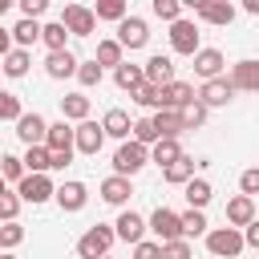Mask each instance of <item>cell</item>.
Listing matches in <instances>:
<instances>
[{"instance_id": "26", "label": "cell", "mask_w": 259, "mask_h": 259, "mask_svg": "<svg viewBox=\"0 0 259 259\" xmlns=\"http://www.w3.org/2000/svg\"><path fill=\"white\" fill-rule=\"evenodd\" d=\"M182 194H186V202H190V210H206V202L214 198V186H210L206 178H190V182L182 186Z\"/></svg>"}, {"instance_id": "37", "label": "cell", "mask_w": 259, "mask_h": 259, "mask_svg": "<svg viewBox=\"0 0 259 259\" xmlns=\"http://www.w3.org/2000/svg\"><path fill=\"white\" fill-rule=\"evenodd\" d=\"M206 113H210V109H206V105H202V101L194 97V101H190L186 109H178V117H182V130H198V125L206 121Z\"/></svg>"}, {"instance_id": "43", "label": "cell", "mask_w": 259, "mask_h": 259, "mask_svg": "<svg viewBox=\"0 0 259 259\" xmlns=\"http://www.w3.org/2000/svg\"><path fill=\"white\" fill-rule=\"evenodd\" d=\"M24 243V227L20 223H0V251H12Z\"/></svg>"}, {"instance_id": "27", "label": "cell", "mask_w": 259, "mask_h": 259, "mask_svg": "<svg viewBox=\"0 0 259 259\" xmlns=\"http://www.w3.org/2000/svg\"><path fill=\"white\" fill-rule=\"evenodd\" d=\"M8 32H12V49H28V45L40 40V24H36V20H24V16H20Z\"/></svg>"}, {"instance_id": "57", "label": "cell", "mask_w": 259, "mask_h": 259, "mask_svg": "<svg viewBox=\"0 0 259 259\" xmlns=\"http://www.w3.org/2000/svg\"><path fill=\"white\" fill-rule=\"evenodd\" d=\"M0 154H4V150H0Z\"/></svg>"}, {"instance_id": "13", "label": "cell", "mask_w": 259, "mask_h": 259, "mask_svg": "<svg viewBox=\"0 0 259 259\" xmlns=\"http://www.w3.org/2000/svg\"><path fill=\"white\" fill-rule=\"evenodd\" d=\"M142 77H146V85H154V89H166L170 81H178V77H174V61L162 57V53H154V57L142 65Z\"/></svg>"}, {"instance_id": "3", "label": "cell", "mask_w": 259, "mask_h": 259, "mask_svg": "<svg viewBox=\"0 0 259 259\" xmlns=\"http://www.w3.org/2000/svg\"><path fill=\"white\" fill-rule=\"evenodd\" d=\"M146 162H150V150H146V146H138V142L130 138V142H121V146H117V154H113V174L134 178Z\"/></svg>"}, {"instance_id": "47", "label": "cell", "mask_w": 259, "mask_h": 259, "mask_svg": "<svg viewBox=\"0 0 259 259\" xmlns=\"http://www.w3.org/2000/svg\"><path fill=\"white\" fill-rule=\"evenodd\" d=\"M190 243L186 239H174V243H162V259H190Z\"/></svg>"}, {"instance_id": "15", "label": "cell", "mask_w": 259, "mask_h": 259, "mask_svg": "<svg viewBox=\"0 0 259 259\" xmlns=\"http://www.w3.org/2000/svg\"><path fill=\"white\" fill-rule=\"evenodd\" d=\"M45 134H49V121L32 109V113H20V121H16V138L24 142V146H45Z\"/></svg>"}, {"instance_id": "40", "label": "cell", "mask_w": 259, "mask_h": 259, "mask_svg": "<svg viewBox=\"0 0 259 259\" xmlns=\"http://www.w3.org/2000/svg\"><path fill=\"white\" fill-rule=\"evenodd\" d=\"M20 194L16 190H0V223H16V214H20Z\"/></svg>"}, {"instance_id": "50", "label": "cell", "mask_w": 259, "mask_h": 259, "mask_svg": "<svg viewBox=\"0 0 259 259\" xmlns=\"http://www.w3.org/2000/svg\"><path fill=\"white\" fill-rule=\"evenodd\" d=\"M243 247H255V251H259V214L243 227Z\"/></svg>"}, {"instance_id": "33", "label": "cell", "mask_w": 259, "mask_h": 259, "mask_svg": "<svg viewBox=\"0 0 259 259\" xmlns=\"http://www.w3.org/2000/svg\"><path fill=\"white\" fill-rule=\"evenodd\" d=\"M93 16H97V20L121 24V20L130 16V4H125V0H97V4H93Z\"/></svg>"}, {"instance_id": "7", "label": "cell", "mask_w": 259, "mask_h": 259, "mask_svg": "<svg viewBox=\"0 0 259 259\" xmlns=\"http://www.w3.org/2000/svg\"><path fill=\"white\" fill-rule=\"evenodd\" d=\"M170 49H174L178 57H194V53L202 49V45H198V24L186 20V16L174 20V24H170Z\"/></svg>"}, {"instance_id": "41", "label": "cell", "mask_w": 259, "mask_h": 259, "mask_svg": "<svg viewBox=\"0 0 259 259\" xmlns=\"http://www.w3.org/2000/svg\"><path fill=\"white\" fill-rule=\"evenodd\" d=\"M20 113H24L20 97L8 93V89H0V121H20Z\"/></svg>"}, {"instance_id": "19", "label": "cell", "mask_w": 259, "mask_h": 259, "mask_svg": "<svg viewBox=\"0 0 259 259\" xmlns=\"http://www.w3.org/2000/svg\"><path fill=\"white\" fill-rule=\"evenodd\" d=\"M223 65H227V57H223L219 49H198V53H194V73H198L202 81L223 77Z\"/></svg>"}, {"instance_id": "42", "label": "cell", "mask_w": 259, "mask_h": 259, "mask_svg": "<svg viewBox=\"0 0 259 259\" xmlns=\"http://www.w3.org/2000/svg\"><path fill=\"white\" fill-rule=\"evenodd\" d=\"M0 178L4 182H20L24 178V162L16 154H0Z\"/></svg>"}, {"instance_id": "17", "label": "cell", "mask_w": 259, "mask_h": 259, "mask_svg": "<svg viewBox=\"0 0 259 259\" xmlns=\"http://www.w3.org/2000/svg\"><path fill=\"white\" fill-rule=\"evenodd\" d=\"M45 146H49V154H65V158H73V154H77V150H73V125H69V121H49Z\"/></svg>"}, {"instance_id": "31", "label": "cell", "mask_w": 259, "mask_h": 259, "mask_svg": "<svg viewBox=\"0 0 259 259\" xmlns=\"http://www.w3.org/2000/svg\"><path fill=\"white\" fill-rule=\"evenodd\" d=\"M150 121H154L158 138H178V134H186V130H182V117H178L174 109H158V113H154Z\"/></svg>"}, {"instance_id": "45", "label": "cell", "mask_w": 259, "mask_h": 259, "mask_svg": "<svg viewBox=\"0 0 259 259\" xmlns=\"http://www.w3.org/2000/svg\"><path fill=\"white\" fill-rule=\"evenodd\" d=\"M154 16L166 20V24H174V20H182V4L178 0H154Z\"/></svg>"}, {"instance_id": "9", "label": "cell", "mask_w": 259, "mask_h": 259, "mask_svg": "<svg viewBox=\"0 0 259 259\" xmlns=\"http://www.w3.org/2000/svg\"><path fill=\"white\" fill-rule=\"evenodd\" d=\"M57 206L65 210V214H77V210H85V202H89V186L85 182H77V178H69V182H61L57 186Z\"/></svg>"}, {"instance_id": "18", "label": "cell", "mask_w": 259, "mask_h": 259, "mask_svg": "<svg viewBox=\"0 0 259 259\" xmlns=\"http://www.w3.org/2000/svg\"><path fill=\"white\" fill-rule=\"evenodd\" d=\"M97 194H101V202H109V206H125L130 194H134V182L121 178V174H109V178L97 186Z\"/></svg>"}, {"instance_id": "49", "label": "cell", "mask_w": 259, "mask_h": 259, "mask_svg": "<svg viewBox=\"0 0 259 259\" xmlns=\"http://www.w3.org/2000/svg\"><path fill=\"white\" fill-rule=\"evenodd\" d=\"M49 12V0H20V16L24 20H36V16H45Z\"/></svg>"}, {"instance_id": "11", "label": "cell", "mask_w": 259, "mask_h": 259, "mask_svg": "<svg viewBox=\"0 0 259 259\" xmlns=\"http://www.w3.org/2000/svg\"><path fill=\"white\" fill-rule=\"evenodd\" d=\"M121 49H146V40H150V24L142 20V16H125L121 24H117V36H113Z\"/></svg>"}, {"instance_id": "8", "label": "cell", "mask_w": 259, "mask_h": 259, "mask_svg": "<svg viewBox=\"0 0 259 259\" xmlns=\"http://www.w3.org/2000/svg\"><path fill=\"white\" fill-rule=\"evenodd\" d=\"M101 146H105V134H101V121H81V125H73V150L77 154H101Z\"/></svg>"}, {"instance_id": "58", "label": "cell", "mask_w": 259, "mask_h": 259, "mask_svg": "<svg viewBox=\"0 0 259 259\" xmlns=\"http://www.w3.org/2000/svg\"><path fill=\"white\" fill-rule=\"evenodd\" d=\"M105 259H109V255H105Z\"/></svg>"}, {"instance_id": "36", "label": "cell", "mask_w": 259, "mask_h": 259, "mask_svg": "<svg viewBox=\"0 0 259 259\" xmlns=\"http://www.w3.org/2000/svg\"><path fill=\"white\" fill-rule=\"evenodd\" d=\"M28 65H32L28 49H12V53H8L4 61H0V69H4V73H8L12 81H16V77H24V73H28Z\"/></svg>"}, {"instance_id": "29", "label": "cell", "mask_w": 259, "mask_h": 259, "mask_svg": "<svg viewBox=\"0 0 259 259\" xmlns=\"http://www.w3.org/2000/svg\"><path fill=\"white\" fill-rule=\"evenodd\" d=\"M40 40L49 45V53H65V49H69V32H65V24H61V20L40 24Z\"/></svg>"}, {"instance_id": "39", "label": "cell", "mask_w": 259, "mask_h": 259, "mask_svg": "<svg viewBox=\"0 0 259 259\" xmlns=\"http://www.w3.org/2000/svg\"><path fill=\"white\" fill-rule=\"evenodd\" d=\"M130 97H134V101H138L142 109H154V113L162 109V89H154V85H138V89H134Z\"/></svg>"}, {"instance_id": "12", "label": "cell", "mask_w": 259, "mask_h": 259, "mask_svg": "<svg viewBox=\"0 0 259 259\" xmlns=\"http://www.w3.org/2000/svg\"><path fill=\"white\" fill-rule=\"evenodd\" d=\"M227 81H231V89H235V93H239V89H243V93H259V61H255V57L235 61Z\"/></svg>"}, {"instance_id": "22", "label": "cell", "mask_w": 259, "mask_h": 259, "mask_svg": "<svg viewBox=\"0 0 259 259\" xmlns=\"http://www.w3.org/2000/svg\"><path fill=\"white\" fill-rule=\"evenodd\" d=\"M130 130H134V121H130L125 109H105V117H101V134H105V138L130 142Z\"/></svg>"}, {"instance_id": "28", "label": "cell", "mask_w": 259, "mask_h": 259, "mask_svg": "<svg viewBox=\"0 0 259 259\" xmlns=\"http://www.w3.org/2000/svg\"><path fill=\"white\" fill-rule=\"evenodd\" d=\"M194 166H198V162L182 154V158H178L174 166H166V170H162V182H170V186H186V182L194 178Z\"/></svg>"}, {"instance_id": "30", "label": "cell", "mask_w": 259, "mask_h": 259, "mask_svg": "<svg viewBox=\"0 0 259 259\" xmlns=\"http://www.w3.org/2000/svg\"><path fill=\"white\" fill-rule=\"evenodd\" d=\"M113 81H117V89H125V93H134L138 85H146V77H142V65H130V61H121V65L113 69Z\"/></svg>"}, {"instance_id": "56", "label": "cell", "mask_w": 259, "mask_h": 259, "mask_svg": "<svg viewBox=\"0 0 259 259\" xmlns=\"http://www.w3.org/2000/svg\"><path fill=\"white\" fill-rule=\"evenodd\" d=\"M255 214H259V202H255Z\"/></svg>"}, {"instance_id": "48", "label": "cell", "mask_w": 259, "mask_h": 259, "mask_svg": "<svg viewBox=\"0 0 259 259\" xmlns=\"http://www.w3.org/2000/svg\"><path fill=\"white\" fill-rule=\"evenodd\" d=\"M134 259H162V243L158 239H142L134 247Z\"/></svg>"}, {"instance_id": "38", "label": "cell", "mask_w": 259, "mask_h": 259, "mask_svg": "<svg viewBox=\"0 0 259 259\" xmlns=\"http://www.w3.org/2000/svg\"><path fill=\"white\" fill-rule=\"evenodd\" d=\"M130 138H134V142H138V146H146V150H150V146H154V142H162V138H158V130H154V121H150V117H138V121H134V130H130Z\"/></svg>"}, {"instance_id": "52", "label": "cell", "mask_w": 259, "mask_h": 259, "mask_svg": "<svg viewBox=\"0 0 259 259\" xmlns=\"http://www.w3.org/2000/svg\"><path fill=\"white\" fill-rule=\"evenodd\" d=\"M243 12H251V16H259V0H243Z\"/></svg>"}, {"instance_id": "2", "label": "cell", "mask_w": 259, "mask_h": 259, "mask_svg": "<svg viewBox=\"0 0 259 259\" xmlns=\"http://www.w3.org/2000/svg\"><path fill=\"white\" fill-rule=\"evenodd\" d=\"M113 227H105V223H97V227H89L81 239H77V259H105L109 255V247H113Z\"/></svg>"}, {"instance_id": "10", "label": "cell", "mask_w": 259, "mask_h": 259, "mask_svg": "<svg viewBox=\"0 0 259 259\" xmlns=\"http://www.w3.org/2000/svg\"><path fill=\"white\" fill-rule=\"evenodd\" d=\"M190 8L206 24H231L235 20V4L231 0H190Z\"/></svg>"}, {"instance_id": "35", "label": "cell", "mask_w": 259, "mask_h": 259, "mask_svg": "<svg viewBox=\"0 0 259 259\" xmlns=\"http://www.w3.org/2000/svg\"><path fill=\"white\" fill-rule=\"evenodd\" d=\"M24 174H49L53 166H49V146H28L24 150Z\"/></svg>"}, {"instance_id": "55", "label": "cell", "mask_w": 259, "mask_h": 259, "mask_svg": "<svg viewBox=\"0 0 259 259\" xmlns=\"http://www.w3.org/2000/svg\"><path fill=\"white\" fill-rule=\"evenodd\" d=\"M0 190H4V178H0Z\"/></svg>"}, {"instance_id": "34", "label": "cell", "mask_w": 259, "mask_h": 259, "mask_svg": "<svg viewBox=\"0 0 259 259\" xmlns=\"http://www.w3.org/2000/svg\"><path fill=\"white\" fill-rule=\"evenodd\" d=\"M93 61H97L101 69H105V65H109V69H117V65L125 61V49H121L113 36H109V40H97V57H93Z\"/></svg>"}, {"instance_id": "24", "label": "cell", "mask_w": 259, "mask_h": 259, "mask_svg": "<svg viewBox=\"0 0 259 259\" xmlns=\"http://www.w3.org/2000/svg\"><path fill=\"white\" fill-rule=\"evenodd\" d=\"M61 121H89V97L85 93H65L61 97Z\"/></svg>"}, {"instance_id": "46", "label": "cell", "mask_w": 259, "mask_h": 259, "mask_svg": "<svg viewBox=\"0 0 259 259\" xmlns=\"http://www.w3.org/2000/svg\"><path fill=\"white\" fill-rule=\"evenodd\" d=\"M239 190H243L247 198H259V166H251V170L239 174Z\"/></svg>"}, {"instance_id": "6", "label": "cell", "mask_w": 259, "mask_h": 259, "mask_svg": "<svg viewBox=\"0 0 259 259\" xmlns=\"http://www.w3.org/2000/svg\"><path fill=\"white\" fill-rule=\"evenodd\" d=\"M146 231H150L158 243H174V239H182V223H178V214H174L170 206H158V210L146 219Z\"/></svg>"}, {"instance_id": "16", "label": "cell", "mask_w": 259, "mask_h": 259, "mask_svg": "<svg viewBox=\"0 0 259 259\" xmlns=\"http://www.w3.org/2000/svg\"><path fill=\"white\" fill-rule=\"evenodd\" d=\"M113 235H117L121 243H134V247H138V243L146 239V219H142L138 210H121L117 223H113Z\"/></svg>"}, {"instance_id": "20", "label": "cell", "mask_w": 259, "mask_h": 259, "mask_svg": "<svg viewBox=\"0 0 259 259\" xmlns=\"http://www.w3.org/2000/svg\"><path fill=\"white\" fill-rule=\"evenodd\" d=\"M77 65H81V61H77V57H73L69 49H65V53H49V57H45V73H49L53 81L77 77Z\"/></svg>"}, {"instance_id": "53", "label": "cell", "mask_w": 259, "mask_h": 259, "mask_svg": "<svg viewBox=\"0 0 259 259\" xmlns=\"http://www.w3.org/2000/svg\"><path fill=\"white\" fill-rule=\"evenodd\" d=\"M8 8H12V0H0V16H4V12H8Z\"/></svg>"}, {"instance_id": "21", "label": "cell", "mask_w": 259, "mask_h": 259, "mask_svg": "<svg viewBox=\"0 0 259 259\" xmlns=\"http://www.w3.org/2000/svg\"><path fill=\"white\" fill-rule=\"evenodd\" d=\"M198 93H194V85H186V81H170L166 89H162V109H186L190 101H194Z\"/></svg>"}, {"instance_id": "14", "label": "cell", "mask_w": 259, "mask_h": 259, "mask_svg": "<svg viewBox=\"0 0 259 259\" xmlns=\"http://www.w3.org/2000/svg\"><path fill=\"white\" fill-rule=\"evenodd\" d=\"M231 97H235V89H231V81H227V77H214V81H202V85H198V101H202L206 109L231 105Z\"/></svg>"}, {"instance_id": "32", "label": "cell", "mask_w": 259, "mask_h": 259, "mask_svg": "<svg viewBox=\"0 0 259 259\" xmlns=\"http://www.w3.org/2000/svg\"><path fill=\"white\" fill-rule=\"evenodd\" d=\"M178 223H182V239H186V243L210 231V223H206V214H202V210H182V214H178Z\"/></svg>"}, {"instance_id": "4", "label": "cell", "mask_w": 259, "mask_h": 259, "mask_svg": "<svg viewBox=\"0 0 259 259\" xmlns=\"http://www.w3.org/2000/svg\"><path fill=\"white\" fill-rule=\"evenodd\" d=\"M61 24H65V32H69V36H93L97 16H93V8H89V4H65Z\"/></svg>"}, {"instance_id": "1", "label": "cell", "mask_w": 259, "mask_h": 259, "mask_svg": "<svg viewBox=\"0 0 259 259\" xmlns=\"http://www.w3.org/2000/svg\"><path fill=\"white\" fill-rule=\"evenodd\" d=\"M206 251L214 259H239L243 255V231H235V227H210L206 231Z\"/></svg>"}, {"instance_id": "5", "label": "cell", "mask_w": 259, "mask_h": 259, "mask_svg": "<svg viewBox=\"0 0 259 259\" xmlns=\"http://www.w3.org/2000/svg\"><path fill=\"white\" fill-rule=\"evenodd\" d=\"M16 194H20V202L40 206V202H49V198L57 194V186H53V178H49V174H24V178L16 182Z\"/></svg>"}, {"instance_id": "44", "label": "cell", "mask_w": 259, "mask_h": 259, "mask_svg": "<svg viewBox=\"0 0 259 259\" xmlns=\"http://www.w3.org/2000/svg\"><path fill=\"white\" fill-rule=\"evenodd\" d=\"M101 73H105V69H101L97 61H81V65H77V81H81L85 89H93V85H101Z\"/></svg>"}, {"instance_id": "51", "label": "cell", "mask_w": 259, "mask_h": 259, "mask_svg": "<svg viewBox=\"0 0 259 259\" xmlns=\"http://www.w3.org/2000/svg\"><path fill=\"white\" fill-rule=\"evenodd\" d=\"M8 53H12V32H8L4 24H0V61H4Z\"/></svg>"}, {"instance_id": "54", "label": "cell", "mask_w": 259, "mask_h": 259, "mask_svg": "<svg viewBox=\"0 0 259 259\" xmlns=\"http://www.w3.org/2000/svg\"><path fill=\"white\" fill-rule=\"evenodd\" d=\"M0 259H16V255H12V251H0Z\"/></svg>"}, {"instance_id": "25", "label": "cell", "mask_w": 259, "mask_h": 259, "mask_svg": "<svg viewBox=\"0 0 259 259\" xmlns=\"http://www.w3.org/2000/svg\"><path fill=\"white\" fill-rule=\"evenodd\" d=\"M178 158H182V142H178V138H162V142H154V146H150V162H158L162 170H166V166H174Z\"/></svg>"}, {"instance_id": "23", "label": "cell", "mask_w": 259, "mask_h": 259, "mask_svg": "<svg viewBox=\"0 0 259 259\" xmlns=\"http://www.w3.org/2000/svg\"><path fill=\"white\" fill-rule=\"evenodd\" d=\"M251 219H255V198H247V194H235V198L227 202V227L243 231Z\"/></svg>"}]
</instances>
